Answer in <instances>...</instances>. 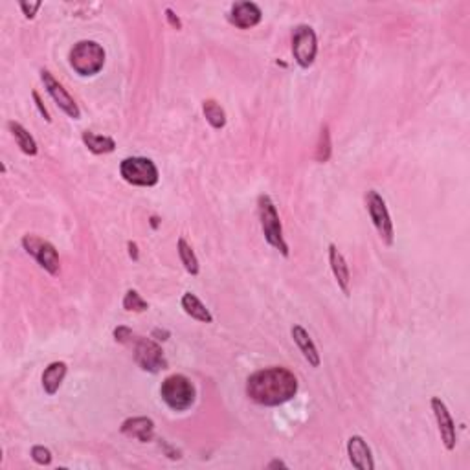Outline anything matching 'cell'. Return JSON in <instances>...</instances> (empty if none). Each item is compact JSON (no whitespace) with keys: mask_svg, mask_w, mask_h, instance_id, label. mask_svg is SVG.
<instances>
[{"mask_svg":"<svg viewBox=\"0 0 470 470\" xmlns=\"http://www.w3.org/2000/svg\"><path fill=\"white\" fill-rule=\"evenodd\" d=\"M298 393V379L287 367H265L252 373L246 380V395L256 404L281 406Z\"/></svg>","mask_w":470,"mask_h":470,"instance_id":"obj_1","label":"cell"},{"mask_svg":"<svg viewBox=\"0 0 470 470\" xmlns=\"http://www.w3.org/2000/svg\"><path fill=\"white\" fill-rule=\"evenodd\" d=\"M257 209H259V222H261V230L266 243L278 252H281V256L288 257L291 252H288V244L283 237V226H281V219H279L274 201L268 195H259Z\"/></svg>","mask_w":470,"mask_h":470,"instance_id":"obj_2","label":"cell"},{"mask_svg":"<svg viewBox=\"0 0 470 470\" xmlns=\"http://www.w3.org/2000/svg\"><path fill=\"white\" fill-rule=\"evenodd\" d=\"M105 48L96 41H79L70 50V66L74 68L75 74L90 78L96 75L105 66Z\"/></svg>","mask_w":470,"mask_h":470,"instance_id":"obj_3","label":"cell"},{"mask_svg":"<svg viewBox=\"0 0 470 470\" xmlns=\"http://www.w3.org/2000/svg\"><path fill=\"white\" fill-rule=\"evenodd\" d=\"M160 395L162 401L166 402L171 409H174V412H186L195 402L197 392L193 382L187 379L186 375L174 373L164 379L160 386Z\"/></svg>","mask_w":470,"mask_h":470,"instance_id":"obj_4","label":"cell"},{"mask_svg":"<svg viewBox=\"0 0 470 470\" xmlns=\"http://www.w3.org/2000/svg\"><path fill=\"white\" fill-rule=\"evenodd\" d=\"M120 174L127 184L140 187L157 186L160 180L157 164L151 158L145 157H129L123 158L120 164Z\"/></svg>","mask_w":470,"mask_h":470,"instance_id":"obj_5","label":"cell"},{"mask_svg":"<svg viewBox=\"0 0 470 470\" xmlns=\"http://www.w3.org/2000/svg\"><path fill=\"white\" fill-rule=\"evenodd\" d=\"M366 208L375 230H377L379 237L382 239V243L386 246H392L393 241H395V230H393L392 215H390V209H387L382 195L379 192H375V189H370L366 193Z\"/></svg>","mask_w":470,"mask_h":470,"instance_id":"obj_6","label":"cell"},{"mask_svg":"<svg viewBox=\"0 0 470 470\" xmlns=\"http://www.w3.org/2000/svg\"><path fill=\"white\" fill-rule=\"evenodd\" d=\"M22 249L26 250L48 274H59V270H61V259H59L57 249L50 241L43 239L39 235L28 234L22 237Z\"/></svg>","mask_w":470,"mask_h":470,"instance_id":"obj_7","label":"cell"},{"mask_svg":"<svg viewBox=\"0 0 470 470\" xmlns=\"http://www.w3.org/2000/svg\"><path fill=\"white\" fill-rule=\"evenodd\" d=\"M292 56L301 68L313 66L318 56V37L309 24H300L292 31Z\"/></svg>","mask_w":470,"mask_h":470,"instance_id":"obj_8","label":"cell"},{"mask_svg":"<svg viewBox=\"0 0 470 470\" xmlns=\"http://www.w3.org/2000/svg\"><path fill=\"white\" fill-rule=\"evenodd\" d=\"M135 362L149 373H158L167 367V360L160 345L155 340L142 338V336L135 342Z\"/></svg>","mask_w":470,"mask_h":470,"instance_id":"obj_9","label":"cell"},{"mask_svg":"<svg viewBox=\"0 0 470 470\" xmlns=\"http://www.w3.org/2000/svg\"><path fill=\"white\" fill-rule=\"evenodd\" d=\"M41 79H43L44 88L48 90V94L52 96V100L56 101L57 107H59V109H61L66 116L74 118V120H79V118H81L79 105L75 103L74 98L70 96L68 90H66V88L63 87V85L59 83L56 78H53L52 72L46 68H43L41 70Z\"/></svg>","mask_w":470,"mask_h":470,"instance_id":"obj_10","label":"cell"},{"mask_svg":"<svg viewBox=\"0 0 470 470\" xmlns=\"http://www.w3.org/2000/svg\"><path fill=\"white\" fill-rule=\"evenodd\" d=\"M430 406L434 415H436L437 428H439V436L444 444V449L449 450V452H452V450L456 449L457 434H456V422H454L452 414L449 412V406L444 404V401L441 397H432Z\"/></svg>","mask_w":470,"mask_h":470,"instance_id":"obj_11","label":"cell"},{"mask_svg":"<svg viewBox=\"0 0 470 470\" xmlns=\"http://www.w3.org/2000/svg\"><path fill=\"white\" fill-rule=\"evenodd\" d=\"M228 19L234 26L241 28V30H250L261 22L263 11L256 2H235L231 6Z\"/></svg>","mask_w":470,"mask_h":470,"instance_id":"obj_12","label":"cell"},{"mask_svg":"<svg viewBox=\"0 0 470 470\" xmlns=\"http://www.w3.org/2000/svg\"><path fill=\"white\" fill-rule=\"evenodd\" d=\"M349 461L358 470H373L375 461L370 444L362 436H351L348 441Z\"/></svg>","mask_w":470,"mask_h":470,"instance_id":"obj_13","label":"cell"},{"mask_svg":"<svg viewBox=\"0 0 470 470\" xmlns=\"http://www.w3.org/2000/svg\"><path fill=\"white\" fill-rule=\"evenodd\" d=\"M122 434L132 439H138L140 443H149L155 437V421L149 417H131L122 422Z\"/></svg>","mask_w":470,"mask_h":470,"instance_id":"obj_14","label":"cell"},{"mask_svg":"<svg viewBox=\"0 0 470 470\" xmlns=\"http://www.w3.org/2000/svg\"><path fill=\"white\" fill-rule=\"evenodd\" d=\"M291 335L292 338H294V342H296L298 349L301 351V355L305 357V360L309 362L313 367H320L322 358H320L318 348H316V344L313 342V338H310V335L307 333V329H305L303 325H300V323H296V325H292Z\"/></svg>","mask_w":470,"mask_h":470,"instance_id":"obj_15","label":"cell"},{"mask_svg":"<svg viewBox=\"0 0 470 470\" xmlns=\"http://www.w3.org/2000/svg\"><path fill=\"white\" fill-rule=\"evenodd\" d=\"M329 265H331L333 276H335L336 283L342 288L345 296H349V285H351V272H349V265L345 261V257L342 256L336 244H329Z\"/></svg>","mask_w":470,"mask_h":470,"instance_id":"obj_16","label":"cell"},{"mask_svg":"<svg viewBox=\"0 0 470 470\" xmlns=\"http://www.w3.org/2000/svg\"><path fill=\"white\" fill-rule=\"evenodd\" d=\"M66 371H68V366L61 360L52 362V364L43 371L41 380H43V387L44 392H46V395L52 397L59 392V387H61L63 380H65L66 377Z\"/></svg>","mask_w":470,"mask_h":470,"instance_id":"obj_17","label":"cell"},{"mask_svg":"<svg viewBox=\"0 0 470 470\" xmlns=\"http://www.w3.org/2000/svg\"><path fill=\"white\" fill-rule=\"evenodd\" d=\"M180 305H182L184 313H186L187 316H192L193 320H197V322H201V323L214 322V314L206 309V305L202 303V301L199 300L195 294H193V292H186V294L182 296V300H180Z\"/></svg>","mask_w":470,"mask_h":470,"instance_id":"obj_18","label":"cell"},{"mask_svg":"<svg viewBox=\"0 0 470 470\" xmlns=\"http://www.w3.org/2000/svg\"><path fill=\"white\" fill-rule=\"evenodd\" d=\"M8 129L9 132L14 135L15 142H17V145L21 147V151L24 152V155H28V157H35V155L39 152V147H37L35 138L21 125V123L11 120V122H8Z\"/></svg>","mask_w":470,"mask_h":470,"instance_id":"obj_19","label":"cell"},{"mask_svg":"<svg viewBox=\"0 0 470 470\" xmlns=\"http://www.w3.org/2000/svg\"><path fill=\"white\" fill-rule=\"evenodd\" d=\"M81 140H83V144L87 145V149L94 155H109L116 149V142L110 136H103V135H96V132L92 131H85L81 135Z\"/></svg>","mask_w":470,"mask_h":470,"instance_id":"obj_20","label":"cell"},{"mask_svg":"<svg viewBox=\"0 0 470 470\" xmlns=\"http://www.w3.org/2000/svg\"><path fill=\"white\" fill-rule=\"evenodd\" d=\"M202 113H204L206 122L214 127V129H224V125H226L228 122L226 113H224V109H222L217 101L215 100L202 101Z\"/></svg>","mask_w":470,"mask_h":470,"instance_id":"obj_21","label":"cell"},{"mask_svg":"<svg viewBox=\"0 0 470 470\" xmlns=\"http://www.w3.org/2000/svg\"><path fill=\"white\" fill-rule=\"evenodd\" d=\"M177 250H179L180 261H182V265H184V268H186L187 274H192V276L199 274V272H201V265H199V259H197L195 252H193L192 244L187 243L184 237H180L179 243H177Z\"/></svg>","mask_w":470,"mask_h":470,"instance_id":"obj_22","label":"cell"},{"mask_svg":"<svg viewBox=\"0 0 470 470\" xmlns=\"http://www.w3.org/2000/svg\"><path fill=\"white\" fill-rule=\"evenodd\" d=\"M333 152V144H331V132H329V127L323 125L322 131H320V140L316 144V160L320 164H325L329 158H331Z\"/></svg>","mask_w":470,"mask_h":470,"instance_id":"obj_23","label":"cell"},{"mask_svg":"<svg viewBox=\"0 0 470 470\" xmlns=\"http://www.w3.org/2000/svg\"><path fill=\"white\" fill-rule=\"evenodd\" d=\"M123 309L129 310V313H145L149 309V303L142 298L138 291L135 288H129L123 296Z\"/></svg>","mask_w":470,"mask_h":470,"instance_id":"obj_24","label":"cell"},{"mask_svg":"<svg viewBox=\"0 0 470 470\" xmlns=\"http://www.w3.org/2000/svg\"><path fill=\"white\" fill-rule=\"evenodd\" d=\"M31 459H33L37 465L41 466H48L50 463H52V452H50L46 446H43V444H35L33 449H31Z\"/></svg>","mask_w":470,"mask_h":470,"instance_id":"obj_25","label":"cell"},{"mask_svg":"<svg viewBox=\"0 0 470 470\" xmlns=\"http://www.w3.org/2000/svg\"><path fill=\"white\" fill-rule=\"evenodd\" d=\"M19 6H21L22 14H24V17L26 19H33L35 15H37V11L41 9V6H43V2H39V0H35V2H19Z\"/></svg>","mask_w":470,"mask_h":470,"instance_id":"obj_26","label":"cell"},{"mask_svg":"<svg viewBox=\"0 0 470 470\" xmlns=\"http://www.w3.org/2000/svg\"><path fill=\"white\" fill-rule=\"evenodd\" d=\"M131 338H132V331L129 327L120 325L114 329V340L120 342V344H127V342H131Z\"/></svg>","mask_w":470,"mask_h":470,"instance_id":"obj_27","label":"cell"},{"mask_svg":"<svg viewBox=\"0 0 470 470\" xmlns=\"http://www.w3.org/2000/svg\"><path fill=\"white\" fill-rule=\"evenodd\" d=\"M31 98H33V101H35V107H37V110H39L41 113V116L44 118V120H46V122H52V118H50V113H48V109H46V107H44V103H43V100H41V96H39V92L37 90H31Z\"/></svg>","mask_w":470,"mask_h":470,"instance_id":"obj_28","label":"cell"},{"mask_svg":"<svg viewBox=\"0 0 470 470\" xmlns=\"http://www.w3.org/2000/svg\"><path fill=\"white\" fill-rule=\"evenodd\" d=\"M166 17H167V22H169L174 30H182V21H180L179 15H174L173 9L166 8Z\"/></svg>","mask_w":470,"mask_h":470,"instance_id":"obj_29","label":"cell"},{"mask_svg":"<svg viewBox=\"0 0 470 470\" xmlns=\"http://www.w3.org/2000/svg\"><path fill=\"white\" fill-rule=\"evenodd\" d=\"M127 249H129V256H131V259H135V261H138V259H140L138 244H136L135 241H129V243H127Z\"/></svg>","mask_w":470,"mask_h":470,"instance_id":"obj_30","label":"cell"},{"mask_svg":"<svg viewBox=\"0 0 470 470\" xmlns=\"http://www.w3.org/2000/svg\"><path fill=\"white\" fill-rule=\"evenodd\" d=\"M266 469H287V465H285L281 459H274V461H270L268 465H266Z\"/></svg>","mask_w":470,"mask_h":470,"instance_id":"obj_31","label":"cell"},{"mask_svg":"<svg viewBox=\"0 0 470 470\" xmlns=\"http://www.w3.org/2000/svg\"><path fill=\"white\" fill-rule=\"evenodd\" d=\"M152 336H158L157 340H162V342H164V340L169 338V333H167V331H160V329H155V331H152Z\"/></svg>","mask_w":470,"mask_h":470,"instance_id":"obj_32","label":"cell"},{"mask_svg":"<svg viewBox=\"0 0 470 470\" xmlns=\"http://www.w3.org/2000/svg\"><path fill=\"white\" fill-rule=\"evenodd\" d=\"M151 224H152V228H157L158 226V219L157 217H152L151 219Z\"/></svg>","mask_w":470,"mask_h":470,"instance_id":"obj_33","label":"cell"}]
</instances>
